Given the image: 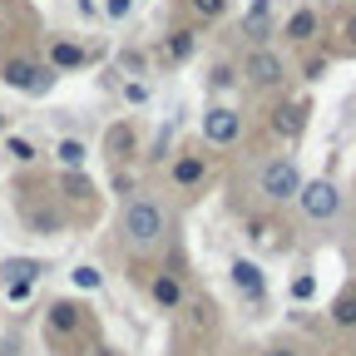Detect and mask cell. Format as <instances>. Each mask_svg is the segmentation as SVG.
I'll use <instances>...</instances> for the list:
<instances>
[{"mask_svg":"<svg viewBox=\"0 0 356 356\" xmlns=\"http://www.w3.org/2000/svg\"><path fill=\"white\" fill-rule=\"evenodd\" d=\"M124 238H129V248L149 252V248L163 238V208L149 203V198H134V203L124 208Z\"/></svg>","mask_w":356,"mask_h":356,"instance_id":"cell-1","label":"cell"},{"mask_svg":"<svg viewBox=\"0 0 356 356\" xmlns=\"http://www.w3.org/2000/svg\"><path fill=\"white\" fill-rule=\"evenodd\" d=\"M297 208L307 222H332L341 213V188L332 184V178H302V188H297Z\"/></svg>","mask_w":356,"mask_h":356,"instance_id":"cell-2","label":"cell"},{"mask_svg":"<svg viewBox=\"0 0 356 356\" xmlns=\"http://www.w3.org/2000/svg\"><path fill=\"white\" fill-rule=\"evenodd\" d=\"M257 188H262V198H267V203H292V198H297V188H302V168H297L292 159H273V163H262Z\"/></svg>","mask_w":356,"mask_h":356,"instance_id":"cell-3","label":"cell"},{"mask_svg":"<svg viewBox=\"0 0 356 356\" xmlns=\"http://www.w3.org/2000/svg\"><path fill=\"white\" fill-rule=\"evenodd\" d=\"M0 79L10 89H20V95H44L50 89V70H40L35 60H6L0 65Z\"/></svg>","mask_w":356,"mask_h":356,"instance_id":"cell-4","label":"cell"},{"mask_svg":"<svg viewBox=\"0 0 356 356\" xmlns=\"http://www.w3.org/2000/svg\"><path fill=\"white\" fill-rule=\"evenodd\" d=\"M238 134H243V114L238 109H228V104L203 109V139L208 144H233Z\"/></svg>","mask_w":356,"mask_h":356,"instance_id":"cell-5","label":"cell"},{"mask_svg":"<svg viewBox=\"0 0 356 356\" xmlns=\"http://www.w3.org/2000/svg\"><path fill=\"white\" fill-rule=\"evenodd\" d=\"M228 273H233V287H238L248 302H262V297H267V277H262V267H257V262L238 257V262L228 267Z\"/></svg>","mask_w":356,"mask_h":356,"instance_id":"cell-6","label":"cell"},{"mask_svg":"<svg viewBox=\"0 0 356 356\" xmlns=\"http://www.w3.org/2000/svg\"><path fill=\"white\" fill-rule=\"evenodd\" d=\"M243 74H248L252 84H262V89H267V84H282V60H277L273 50H252L248 65H243Z\"/></svg>","mask_w":356,"mask_h":356,"instance_id":"cell-7","label":"cell"},{"mask_svg":"<svg viewBox=\"0 0 356 356\" xmlns=\"http://www.w3.org/2000/svg\"><path fill=\"white\" fill-rule=\"evenodd\" d=\"M44 322H50V332H60V337H70V332H79V322H84V307L79 302H50V317H44Z\"/></svg>","mask_w":356,"mask_h":356,"instance_id":"cell-8","label":"cell"},{"mask_svg":"<svg viewBox=\"0 0 356 356\" xmlns=\"http://www.w3.org/2000/svg\"><path fill=\"white\" fill-rule=\"evenodd\" d=\"M267 25H273V0H252L243 10V35L248 40H267Z\"/></svg>","mask_w":356,"mask_h":356,"instance_id":"cell-9","label":"cell"},{"mask_svg":"<svg viewBox=\"0 0 356 356\" xmlns=\"http://www.w3.org/2000/svg\"><path fill=\"white\" fill-rule=\"evenodd\" d=\"M44 273V262H35V257H6L0 262V277L6 282H35Z\"/></svg>","mask_w":356,"mask_h":356,"instance_id":"cell-10","label":"cell"},{"mask_svg":"<svg viewBox=\"0 0 356 356\" xmlns=\"http://www.w3.org/2000/svg\"><path fill=\"white\" fill-rule=\"evenodd\" d=\"M273 129L282 134V139H297V134L307 129V104H287V109H277Z\"/></svg>","mask_w":356,"mask_h":356,"instance_id":"cell-11","label":"cell"},{"mask_svg":"<svg viewBox=\"0 0 356 356\" xmlns=\"http://www.w3.org/2000/svg\"><path fill=\"white\" fill-rule=\"evenodd\" d=\"M203 173H208L203 159H198V154H184V159L173 163V184H178V188H193V184H203Z\"/></svg>","mask_w":356,"mask_h":356,"instance_id":"cell-12","label":"cell"},{"mask_svg":"<svg viewBox=\"0 0 356 356\" xmlns=\"http://www.w3.org/2000/svg\"><path fill=\"white\" fill-rule=\"evenodd\" d=\"M50 65H55V70H79V65H84V50H79V44H70V40H55V44H50Z\"/></svg>","mask_w":356,"mask_h":356,"instance_id":"cell-13","label":"cell"},{"mask_svg":"<svg viewBox=\"0 0 356 356\" xmlns=\"http://www.w3.org/2000/svg\"><path fill=\"white\" fill-rule=\"evenodd\" d=\"M154 302H159V307H168V312H173L178 302H184V287H178V277L159 273V277H154Z\"/></svg>","mask_w":356,"mask_h":356,"instance_id":"cell-14","label":"cell"},{"mask_svg":"<svg viewBox=\"0 0 356 356\" xmlns=\"http://www.w3.org/2000/svg\"><path fill=\"white\" fill-rule=\"evenodd\" d=\"M55 159L65 163V173H79V168H84V159H89V149H84L79 139H60V149H55Z\"/></svg>","mask_w":356,"mask_h":356,"instance_id":"cell-15","label":"cell"},{"mask_svg":"<svg viewBox=\"0 0 356 356\" xmlns=\"http://www.w3.org/2000/svg\"><path fill=\"white\" fill-rule=\"evenodd\" d=\"M332 322H337V327H356V287L332 302Z\"/></svg>","mask_w":356,"mask_h":356,"instance_id":"cell-16","label":"cell"},{"mask_svg":"<svg viewBox=\"0 0 356 356\" xmlns=\"http://www.w3.org/2000/svg\"><path fill=\"white\" fill-rule=\"evenodd\" d=\"M287 35H292V40H312V35H317V15H312V10H297V15L287 20Z\"/></svg>","mask_w":356,"mask_h":356,"instance_id":"cell-17","label":"cell"},{"mask_svg":"<svg viewBox=\"0 0 356 356\" xmlns=\"http://www.w3.org/2000/svg\"><path fill=\"white\" fill-rule=\"evenodd\" d=\"M70 282H74L79 292H99V287H104V277H99V267H84V262H79L74 273H70Z\"/></svg>","mask_w":356,"mask_h":356,"instance_id":"cell-18","label":"cell"},{"mask_svg":"<svg viewBox=\"0 0 356 356\" xmlns=\"http://www.w3.org/2000/svg\"><path fill=\"white\" fill-rule=\"evenodd\" d=\"M6 154H10L15 163H35V159H40V149H35L30 139H20V134H10V139H6Z\"/></svg>","mask_w":356,"mask_h":356,"instance_id":"cell-19","label":"cell"},{"mask_svg":"<svg viewBox=\"0 0 356 356\" xmlns=\"http://www.w3.org/2000/svg\"><path fill=\"white\" fill-rule=\"evenodd\" d=\"M60 188H65V198H89V193H95L84 173H65V178H60Z\"/></svg>","mask_w":356,"mask_h":356,"instance_id":"cell-20","label":"cell"},{"mask_svg":"<svg viewBox=\"0 0 356 356\" xmlns=\"http://www.w3.org/2000/svg\"><path fill=\"white\" fill-rule=\"evenodd\" d=\"M30 228H35V233H60V213H50V208H44V213L30 208Z\"/></svg>","mask_w":356,"mask_h":356,"instance_id":"cell-21","label":"cell"},{"mask_svg":"<svg viewBox=\"0 0 356 356\" xmlns=\"http://www.w3.org/2000/svg\"><path fill=\"white\" fill-rule=\"evenodd\" d=\"M252 243H257V248H282V238H277V228H273V222H262V218L252 222Z\"/></svg>","mask_w":356,"mask_h":356,"instance_id":"cell-22","label":"cell"},{"mask_svg":"<svg viewBox=\"0 0 356 356\" xmlns=\"http://www.w3.org/2000/svg\"><path fill=\"white\" fill-rule=\"evenodd\" d=\"M168 55H173V60H188V55H193V35H188V30H173Z\"/></svg>","mask_w":356,"mask_h":356,"instance_id":"cell-23","label":"cell"},{"mask_svg":"<svg viewBox=\"0 0 356 356\" xmlns=\"http://www.w3.org/2000/svg\"><path fill=\"white\" fill-rule=\"evenodd\" d=\"M124 99H129V104H144V99H149V84H144V79H129V84H124Z\"/></svg>","mask_w":356,"mask_h":356,"instance_id":"cell-24","label":"cell"},{"mask_svg":"<svg viewBox=\"0 0 356 356\" xmlns=\"http://www.w3.org/2000/svg\"><path fill=\"white\" fill-rule=\"evenodd\" d=\"M312 292H317V277H312V273H302V277L292 282V297H297V302H307Z\"/></svg>","mask_w":356,"mask_h":356,"instance_id":"cell-25","label":"cell"},{"mask_svg":"<svg viewBox=\"0 0 356 356\" xmlns=\"http://www.w3.org/2000/svg\"><path fill=\"white\" fill-rule=\"evenodd\" d=\"M222 6H228V0H193V10H198V15H208V20H213V15H222Z\"/></svg>","mask_w":356,"mask_h":356,"instance_id":"cell-26","label":"cell"},{"mask_svg":"<svg viewBox=\"0 0 356 356\" xmlns=\"http://www.w3.org/2000/svg\"><path fill=\"white\" fill-rule=\"evenodd\" d=\"M6 297H10V302H25V297H30V282H6Z\"/></svg>","mask_w":356,"mask_h":356,"instance_id":"cell-27","label":"cell"},{"mask_svg":"<svg viewBox=\"0 0 356 356\" xmlns=\"http://www.w3.org/2000/svg\"><path fill=\"white\" fill-rule=\"evenodd\" d=\"M129 6H134V0H104V10H109L114 20H124V15H129Z\"/></svg>","mask_w":356,"mask_h":356,"instance_id":"cell-28","label":"cell"},{"mask_svg":"<svg viewBox=\"0 0 356 356\" xmlns=\"http://www.w3.org/2000/svg\"><path fill=\"white\" fill-rule=\"evenodd\" d=\"M228 84H233V70L218 65V70H213V89H228Z\"/></svg>","mask_w":356,"mask_h":356,"instance_id":"cell-29","label":"cell"},{"mask_svg":"<svg viewBox=\"0 0 356 356\" xmlns=\"http://www.w3.org/2000/svg\"><path fill=\"white\" fill-rule=\"evenodd\" d=\"M267 356H292V351H287V346H277V351H267Z\"/></svg>","mask_w":356,"mask_h":356,"instance_id":"cell-30","label":"cell"},{"mask_svg":"<svg viewBox=\"0 0 356 356\" xmlns=\"http://www.w3.org/2000/svg\"><path fill=\"white\" fill-rule=\"evenodd\" d=\"M0 134H6V114H0Z\"/></svg>","mask_w":356,"mask_h":356,"instance_id":"cell-31","label":"cell"}]
</instances>
